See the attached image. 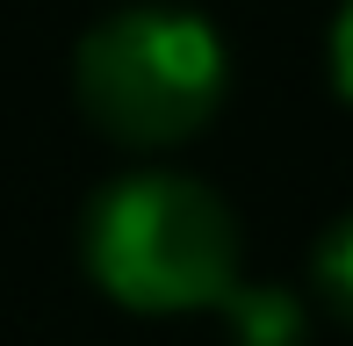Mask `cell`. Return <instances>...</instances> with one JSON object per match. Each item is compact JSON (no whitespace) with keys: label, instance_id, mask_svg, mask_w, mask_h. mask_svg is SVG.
Segmentation results:
<instances>
[{"label":"cell","instance_id":"obj_4","mask_svg":"<svg viewBox=\"0 0 353 346\" xmlns=\"http://www.w3.org/2000/svg\"><path fill=\"white\" fill-rule=\"evenodd\" d=\"M303 289L317 296V310H332V318L353 325V210L332 216V231L310 245V281Z\"/></svg>","mask_w":353,"mask_h":346},{"label":"cell","instance_id":"obj_1","mask_svg":"<svg viewBox=\"0 0 353 346\" xmlns=\"http://www.w3.org/2000/svg\"><path fill=\"white\" fill-rule=\"evenodd\" d=\"M79 274L123 318H210L252 274L245 216L210 173L181 159H130L79 210Z\"/></svg>","mask_w":353,"mask_h":346},{"label":"cell","instance_id":"obj_5","mask_svg":"<svg viewBox=\"0 0 353 346\" xmlns=\"http://www.w3.org/2000/svg\"><path fill=\"white\" fill-rule=\"evenodd\" d=\"M317 58H325V87H332V101L353 108V0H332Z\"/></svg>","mask_w":353,"mask_h":346},{"label":"cell","instance_id":"obj_3","mask_svg":"<svg viewBox=\"0 0 353 346\" xmlns=\"http://www.w3.org/2000/svg\"><path fill=\"white\" fill-rule=\"evenodd\" d=\"M317 318H325L317 296L303 289V281H281V274H245L210 310V325L223 332V346H310Z\"/></svg>","mask_w":353,"mask_h":346},{"label":"cell","instance_id":"obj_2","mask_svg":"<svg viewBox=\"0 0 353 346\" xmlns=\"http://www.w3.org/2000/svg\"><path fill=\"white\" fill-rule=\"evenodd\" d=\"M72 108L123 159H173L216 130L231 101V37L188 0H116L79 29Z\"/></svg>","mask_w":353,"mask_h":346}]
</instances>
